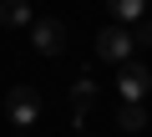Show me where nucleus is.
Wrapping results in <instances>:
<instances>
[{"label":"nucleus","instance_id":"nucleus-4","mask_svg":"<svg viewBox=\"0 0 152 137\" xmlns=\"http://www.w3.org/2000/svg\"><path fill=\"white\" fill-rule=\"evenodd\" d=\"M31 46L41 56H61L66 51V26L61 21H31Z\"/></svg>","mask_w":152,"mask_h":137},{"label":"nucleus","instance_id":"nucleus-3","mask_svg":"<svg viewBox=\"0 0 152 137\" xmlns=\"http://www.w3.org/2000/svg\"><path fill=\"white\" fill-rule=\"evenodd\" d=\"M117 92H122V102H142L152 92V71L142 61H122L117 66Z\"/></svg>","mask_w":152,"mask_h":137},{"label":"nucleus","instance_id":"nucleus-2","mask_svg":"<svg viewBox=\"0 0 152 137\" xmlns=\"http://www.w3.org/2000/svg\"><path fill=\"white\" fill-rule=\"evenodd\" d=\"M132 51H137V46H132V26H122V21H117V26L96 31V56H102V61L122 66V61H132Z\"/></svg>","mask_w":152,"mask_h":137},{"label":"nucleus","instance_id":"nucleus-6","mask_svg":"<svg viewBox=\"0 0 152 137\" xmlns=\"http://www.w3.org/2000/svg\"><path fill=\"white\" fill-rule=\"evenodd\" d=\"M0 26H10V31L31 26V0H0Z\"/></svg>","mask_w":152,"mask_h":137},{"label":"nucleus","instance_id":"nucleus-8","mask_svg":"<svg viewBox=\"0 0 152 137\" xmlns=\"http://www.w3.org/2000/svg\"><path fill=\"white\" fill-rule=\"evenodd\" d=\"M112 5V15L122 21V26H137L142 15H147V0H107Z\"/></svg>","mask_w":152,"mask_h":137},{"label":"nucleus","instance_id":"nucleus-9","mask_svg":"<svg viewBox=\"0 0 152 137\" xmlns=\"http://www.w3.org/2000/svg\"><path fill=\"white\" fill-rule=\"evenodd\" d=\"M132 46H152V21H137L132 26Z\"/></svg>","mask_w":152,"mask_h":137},{"label":"nucleus","instance_id":"nucleus-5","mask_svg":"<svg viewBox=\"0 0 152 137\" xmlns=\"http://www.w3.org/2000/svg\"><path fill=\"white\" fill-rule=\"evenodd\" d=\"M86 102H96V81L91 76H81V81L71 86V117H76V127L86 122Z\"/></svg>","mask_w":152,"mask_h":137},{"label":"nucleus","instance_id":"nucleus-1","mask_svg":"<svg viewBox=\"0 0 152 137\" xmlns=\"http://www.w3.org/2000/svg\"><path fill=\"white\" fill-rule=\"evenodd\" d=\"M5 117H10V127H20V132H31L36 122H41V92L36 86H10L5 92Z\"/></svg>","mask_w":152,"mask_h":137},{"label":"nucleus","instance_id":"nucleus-7","mask_svg":"<svg viewBox=\"0 0 152 137\" xmlns=\"http://www.w3.org/2000/svg\"><path fill=\"white\" fill-rule=\"evenodd\" d=\"M117 127H122V132H142V127H147V107H142V102H122Z\"/></svg>","mask_w":152,"mask_h":137}]
</instances>
